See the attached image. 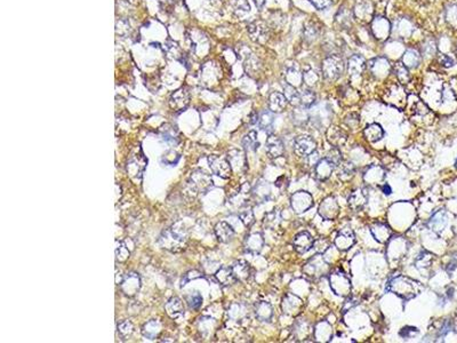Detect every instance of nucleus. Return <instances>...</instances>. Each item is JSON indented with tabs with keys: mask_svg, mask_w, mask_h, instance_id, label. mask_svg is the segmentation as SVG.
<instances>
[{
	"mask_svg": "<svg viewBox=\"0 0 457 343\" xmlns=\"http://www.w3.org/2000/svg\"><path fill=\"white\" fill-rule=\"evenodd\" d=\"M283 87H284V92H285L284 95L286 96L287 101L295 106H300V102H301L300 93L297 92L296 87L290 85V84H288L287 82H285L283 84Z\"/></svg>",
	"mask_w": 457,
	"mask_h": 343,
	"instance_id": "33",
	"label": "nucleus"
},
{
	"mask_svg": "<svg viewBox=\"0 0 457 343\" xmlns=\"http://www.w3.org/2000/svg\"><path fill=\"white\" fill-rule=\"evenodd\" d=\"M285 79L288 84L293 85L295 87H299L303 82V73H301L299 67L296 63L288 64L286 68V72H285Z\"/></svg>",
	"mask_w": 457,
	"mask_h": 343,
	"instance_id": "23",
	"label": "nucleus"
},
{
	"mask_svg": "<svg viewBox=\"0 0 457 343\" xmlns=\"http://www.w3.org/2000/svg\"><path fill=\"white\" fill-rule=\"evenodd\" d=\"M322 71L323 78L329 80V82L339 79L345 71L344 60L337 54L329 55L322 61Z\"/></svg>",
	"mask_w": 457,
	"mask_h": 343,
	"instance_id": "3",
	"label": "nucleus"
},
{
	"mask_svg": "<svg viewBox=\"0 0 457 343\" xmlns=\"http://www.w3.org/2000/svg\"><path fill=\"white\" fill-rule=\"evenodd\" d=\"M316 93L311 89H305L303 90V93H300V106L305 109H310L311 106H313L314 103H316Z\"/></svg>",
	"mask_w": 457,
	"mask_h": 343,
	"instance_id": "38",
	"label": "nucleus"
},
{
	"mask_svg": "<svg viewBox=\"0 0 457 343\" xmlns=\"http://www.w3.org/2000/svg\"><path fill=\"white\" fill-rule=\"evenodd\" d=\"M366 67H367V62H366L364 57L359 54L352 55L348 60V72L350 76L352 77L361 74L366 69Z\"/></svg>",
	"mask_w": 457,
	"mask_h": 343,
	"instance_id": "18",
	"label": "nucleus"
},
{
	"mask_svg": "<svg viewBox=\"0 0 457 343\" xmlns=\"http://www.w3.org/2000/svg\"><path fill=\"white\" fill-rule=\"evenodd\" d=\"M397 27H398L397 28L398 34H399L403 38H407L408 35L411 34V32H413L414 30L413 25H411L410 22L408 20H405V18L398 22Z\"/></svg>",
	"mask_w": 457,
	"mask_h": 343,
	"instance_id": "45",
	"label": "nucleus"
},
{
	"mask_svg": "<svg viewBox=\"0 0 457 343\" xmlns=\"http://www.w3.org/2000/svg\"><path fill=\"white\" fill-rule=\"evenodd\" d=\"M317 143L311 137L306 135H301L297 137L294 141V151L295 154H299L300 157H310L311 154L316 152Z\"/></svg>",
	"mask_w": 457,
	"mask_h": 343,
	"instance_id": "7",
	"label": "nucleus"
},
{
	"mask_svg": "<svg viewBox=\"0 0 457 343\" xmlns=\"http://www.w3.org/2000/svg\"><path fill=\"white\" fill-rule=\"evenodd\" d=\"M353 244H355V235H353V232L350 229H348V230H341L339 232L335 239V245L339 250H348Z\"/></svg>",
	"mask_w": 457,
	"mask_h": 343,
	"instance_id": "26",
	"label": "nucleus"
},
{
	"mask_svg": "<svg viewBox=\"0 0 457 343\" xmlns=\"http://www.w3.org/2000/svg\"><path fill=\"white\" fill-rule=\"evenodd\" d=\"M239 218H240L242 223H244L246 226L252 225L253 223H254V214H253L251 208L241 211L240 213H239Z\"/></svg>",
	"mask_w": 457,
	"mask_h": 343,
	"instance_id": "52",
	"label": "nucleus"
},
{
	"mask_svg": "<svg viewBox=\"0 0 457 343\" xmlns=\"http://www.w3.org/2000/svg\"><path fill=\"white\" fill-rule=\"evenodd\" d=\"M285 147L280 137H275L273 134L269 135L267 140V154L268 156L272 158H279L284 154Z\"/></svg>",
	"mask_w": 457,
	"mask_h": 343,
	"instance_id": "15",
	"label": "nucleus"
},
{
	"mask_svg": "<svg viewBox=\"0 0 457 343\" xmlns=\"http://www.w3.org/2000/svg\"><path fill=\"white\" fill-rule=\"evenodd\" d=\"M247 30L251 39L255 43H265L268 40L269 34H270L268 25L263 21L253 22L248 25Z\"/></svg>",
	"mask_w": 457,
	"mask_h": 343,
	"instance_id": "9",
	"label": "nucleus"
},
{
	"mask_svg": "<svg viewBox=\"0 0 457 343\" xmlns=\"http://www.w3.org/2000/svg\"><path fill=\"white\" fill-rule=\"evenodd\" d=\"M121 289L127 295H133L140 289V279L136 274H128L121 283Z\"/></svg>",
	"mask_w": 457,
	"mask_h": 343,
	"instance_id": "28",
	"label": "nucleus"
},
{
	"mask_svg": "<svg viewBox=\"0 0 457 343\" xmlns=\"http://www.w3.org/2000/svg\"><path fill=\"white\" fill-rule=\"evenodd\" d=\"M189 186L197 193H206L213 186L212 177L202 170L194 171L189 179Z\"/></svg>",
	"mask_w": 457,
	"mask_h": 343,
	"instance_id": "4",
	"label": "nucleus"
},
{
	"mask_svg": "<svg viewBox=\"0 0 457 343\" xmlns=\"http://www.w3.org/2000/svg\"><path fill=\"white\" fill-rule=\"evenodd\" d=\"M438 62L440 66L443 68H452L454 64H455V60H454L452 56H449V55L441 54V55H439Z\"/></svg>",
	"mask_w": 457,
	"mask_h": 343,
	"instance_id": "55",
	"label": "nucleus"
},
{
	"mask_svg": "<svg viewBox=\"0 0 457 343\" xmlns=\"http://www.w3.org/2000/svg\"><path fill=\"white\" fill-rule=\"evenodd\" d=\"M364 134H365V137H367L368 141L377 142L382 140V137H384V131L380 124H376V122H374V124L368 125L367 127L365 128Z\"/></svg>",
	"mask_w": 457,
	"mask_h": 343,
	"instance_id": "29",
	"label": "nucleus"
},
{
	"mask_svg": "<svg viewBox=\"0 0 457 343\" xmlns=\"http://www.w3.org/2000/svg\"><path fill=\"white\" fill-rule=\"evenodd\" d=\"M446 224H447V215L445 211L437 212L429 221L430 229H432L433 231H437V232L441 231L442 229L446 226Z\"/></svg>",
	"mask_w": 457,
	"mask_h": 343,
	"instance_id": "32",
	"label": "nucleus"
},
{
	"mask_svg": "<svg viewBox=\"0 0 457 343\" xmlns=\"http://www.w3.org/2000/svg\"><path fill=\"white\" fill-rule=\"evenodd\" d=\"M209 167L214 174L222 179H228L233 171L229 158L215 156V154L209 157Z\"/></svg>",
	"mask_w": 457,
	"mask_h": 343,
	"instance_id": "6",
	"label": "nucleus"
},
{
	"mask_svg": "<svg viewBox=\"0 0 457 343\" xmlns=\"http://www.w3.org/2000/svg\"><path fill=\"white\" fill-rule=\"evenodd\" d=\"M214 231H215L217 239L222 242L230 241L233 238V236H235V230H233V228L225 221H220L219 223H217V224L215 225V229H214Z\"/></svg>",
	"mask_w": 457,
	"mask_h": 343,
	"instance_id": "19",
	"label": "nucleus"
},
{
	"mask_svg": "<svg viewBox=\"0 0 457 343\" xmlns=\"http://www.w3.org/2000/svg\"><path fill=\"white\" fill-rule=\"evenodd\" d=\"M116 255H117V258L121 262L126 261L129 257V251L126 248V246L122 244V242H120L118 247H117Z\"/></svg>",
	"mask_w": 457,
	"mask_h": 343,
	"instance_id": "53",
	"label": "nucleus"
},
{
	"mask_svg": "<svg viewBox=\"0 0 457 343\" xmlns=\"http://www.w3.org/2000/svg\"><path fill=\"white\" fill-rule=\"evenodd\" d=\"M257 145H258L257 133H256L255 131L248 132L247 134L244 137V138H242V147H244L246 150L254 151L257 149Z\"/></svg>",
	"mask_w": 457,
	"mask_h": 343,
	"instance_id": "40",
	"label": "nucleus"
},
{
	"mask_svg": "<svg viewBox=\"0 0 457 343\" xmlns=\"http://www.w3.org/2000/svg\"><path fill=\"white\" fill-rule=\"evenodd\" d=\"M230 5L233 8V12L238 16L247 14L251 11V6H249L247 0H230Z\"/></svg>",
	"mask_w": 457,
	"mask_h": 343,
	"instance_id": "41",
	"label": "nucleus"
},
{
	"mask_svg": "<svg viewBox=\"0 0 457 343\" xmlns=\"http://www.w3.org/2000/svg\"><path fill=\"white\" fill-rule=\"evenodd\" d=\"M293 116H294V122L296 125H304L310 119V116H309V113H307L306 109L302 108V106H297V109L294 110Z\"/></svg>",
	"mask_w": 457,
	"mask_h": 343,
	"instance_id": "44",
	"label": "nucleus"
},
{
	"mask_svg": "<svg viewBox=\"0 0 457 343\" xmlns=\"http://www.w3.org/2000/svg\"><path fill=\"white\" fill-rule=\"evenodd\" d=\"M273 122H274V115L271 110H265V111L258 115L257 124L262 129H263V131L271 133L272 128H273Z\"/></svg>",
	"mask_w": 457,
	"mask_h": 343,
	"instance_id": "31",
	"label": "nucleus"
},
{
	"mask_svg": "<svg viewBox=\"0 0 457 343\" xmlns=\"http://www.w3.org/2000/svg\"><path fill=\"white\" fill-rule=\"evenodd\" d=\"M367 67L368 69L372 71V73L375 74L376 77L387 76L391 70L390 63H389V61L384 59V57H377V59L369 61L367 63Z\"/></svg>",
	"mask_w": 457,
	"mask_h": 343,
	"instance_id": "17",
	"label": "nucleus"
},
{
	"mask_svg": "<svg viewBox=\"0 0 457 343\" xmlns=\"http://www.w3.org/2000/svg\"><path fill=\"white\" fill-rule=\"evenodd\" d=\"M366 202H367V196L361 190H355L349 197V206L351 207L353 211L361 209L365 206Z\"/></svg>",
	"mask_w": 457,
	"mask_h": 343,
	"instance_id": "30",
	"label": "nucleus"
},
{
	"mask_svg": "<svg viewBox=\"0 0 457 343\" xmlns=\"http://www.w3.org/2000/svg\"><path fill=\"white\" fill-rule=\"evenodd\" d=\"M310 1L319 11H323L332 6V0H310Z\"/></svg>",
	"mask_w": 457,
	"mask_h": 343,
	"instance_id": "56",
	"label": "nucleus"
},
{
	"mask_svg": "<svg viewBox=\"0 0 457 343\" xmlns=\"http://www.w3.org/2000/svg\"><path fill=\"white\" fill-rule=\"evenodd\" d=\"M262 245H263V238L260 234H254L252 236H249L247 241H246V246L249 251L256 252L258 250H261Z\"/></svg>",
	"mask_w": 457,
	"mask_h": 343,
	"instance_id": "43",
	"label": "nucleus"
},
{
	"mask_svg": "<svg viewBox=\"0 0 457 343\" xmlns=\"http://www.w3.org/2000/svg\"><path fill=\"white\" fill-rule=\"evenodd\" d=\"M446 21L452 25V27H457V5L452 4L446 7L445 12Z\"/></svg>",
	"mask_w": 457,
	"mask_h": 343,
	"instance_id": "47",
	"label": "nucleus"
},
{
	"mask_svg": "<svg viewBox=\"0 0 457 343\" xmlns=\"http://www.w3.org/2000/svg\"><path fill=\"white\" fill-rule=\"evenodd\" d=\"M215 278L223 286H230L238 281L231 267H222L215 273Z\"/></svg>",
	"mask_w": 457,
	"mask_h": 343,
	"instance_id": "22",
	"label": "nucleus"
},
{
	"mask_svg": "<svg viewBox=\"0 0 457 343\" xmlns=\"http://www.w3.org/2000/svg\"><path fill=\"white\" fill-rule=\"evenodd\" d=\"M145 167H147V159L142 154L132 156L127 161V172H129V175L135 177V179L142 177Z\"/></svg>",
	"mask_w": 457,
	"mask_h": 343,
	"instance_id": "11",
	"label": "nucleus"
},
{
	"mask_svg": "<svg viewBox=\"0 0 457 343\" xmlns=\"http://www.w3.org/2000/svg\"><path fill=\"white\" fill-rule=\"evenodd\" d=\"M389 0H377L376 1V6H375V12L377 13V16H383L384 15V11L387 8Z\"/></svg>",
	"mask_w": 457,
	"mask_h": 343,
	"instance_id": "57",
	"label": "nucleus"
},
{
	"mask_svg": "<svg viewBox=\"0 0 457 343\" xmlns=\"http://www.w3.org/2000/svg\"><path fill=\"white\" fill-rule=\"evenodd\" d=\"M287 99L284 94L273 92L269 98V109L273 113L283 112L287 106Z\"/></svg>",
	"mask_w": 457,
	"mask_h": 343,
	"instance_id": "21",
	"label": "nucleus"
},
{
	"mask_svg": "<svg viewBox=\"0 0 457 343\" xmlns=\"http://www.w3.org/2000/svg\"><path fill=\"white\" fill-rule=\"evenodd\" d=\"M313 244L314 240L312 236L306 231L300 232L299 235L295 236L293 240L294 248L296 250V252H299L300 254H304L306 253V252H309L311 248H313Z\"/></svg>",
	"mask_w": 457,
	"mask_h": 343,
	"instance_id": "14",
	"label": "nucleus"
},
{
	"mask_svg": "<svg viewBox=\"0 0 457 343\" xmlns=\"http://www.w3.org/2000/svg\"><path fill=\"white\" fill-rule=\"evenodd\" d=\"M437 53V43L436 40L430 38V39L425 40L422 45V51H421V55L424 57H432Z\"/></svg>",
	"mask_w": 457,
	"mask_h": 343,
	"instance_id": "42",
	"label": "nucleus"
},
{
	"mask_svg": "<svg viewBox=\"0 0 457 343\" xmlns=\"http://www.w3.org/2000/svg\"><path fill=\"white\" fill-rule=\"evenodd\" d=\"M336 165L333 163L332 160H329L328 158H323V159H320L314 166V174L319 180H327L328 177L332 175L333 171L335 170Z\"/></svg>",
	"mask_w": 457,
	"mask_h": 343,
	"instance_id": "16",
	"label": "nucleus"
},
{
	"mask_svg": "<svg viewBox=\"0 0 457 343\" xmlns=\"http://www.w3.org/2000/svg\"><path fill=\"white\" fill-rule=\"evenodd\" d=\"M421 61H422V55L419 51L413 50V48H409L405 51L403 55V62L405 66H406L408 69H415L421 64Z\"/></svg>",
	"mask_w": 457,
	"mask_h": 343,
	"instance_id": "25",
	"label": "nucleus"
},
{
	"mask_svg": "<svg viewBox=\"0 0 457 343\" xmlns=\"http://www.w3.org/2000/svg\"><path fill=\"white\" fill-rule=\"evenodd\" d=\"M375 7L371 0H358L353 8V16L361 23H372L374 20Z\"/></svg>",
	"mask_w": 457,
	"mask_h": 343,
	"instance_id": "5",
	"label": "nucleus"
},
{
	"mask_svg": "<svg viewBox=\"0 0 457 343\" xmlns=\"http://www.w3.org/2000/svg\"><path fill=\"white\" fill-rule=\"evenodd\" d=\"M393 71L397 79L400 84H407L410 80V74L408 72V68L403 62H398L394 64Z\"/></svg>",
	"mask_w": 457,
	"mask_h": 343,
	"instance_id": "36",
	"label": "nucleus"
},
{
	"mask_svg": "<svg viewBox=\"0 0 457 343\" xmlns=\"http://www.w3.org/2000/svg\"><path fill=\"white\" fill-rule=\"evenodd\" d=\"M382 191H383L384 195H391V192H392V189H391V187L389 186L388 183H385L383 187H382Z\"/></svg>",
	"mask_w": 457,
	"mask_h": 343,
	"instance_id": "58",
	"label": "nucleus"
},
{
	"mask_svg": "<svg viewBox=\"0 0 457 343\" xmlns=\"http://www.w3.org/2000/svg\"><path fill=\"white\" fill-rule=\"evenodd\" d=\"M232 270L235 273L237 279L238 280H245L249 277V273H251V268L249 265L244 261H238L232 265Z\"/></svg>",
	"mask_w": 457,
	"mask_h": 343,
	"instance_id": "35",
	"label": "nucleus"
},
{
	"mask_svg": "<svg viewBox=\"0 0 457 343\" xmlns=\"http://www.w3.org/2000/svg\"><path fill=\"white\" fill-rule=\"evenodd\" d=\"M337 166H339V177H343L344 175H348V177H350L353 175V173H355V166H353L352 163L344 161V163H339Z\"/></svg>",
	"mask_w": 457,
	"mask_h": 343,
	"instance_id": "50",
	"label": "nucleus"
},
{
	"mask_svg": "<svg viewBox=\"0 0 457 343\" xmlns=\"http://www.w3.org/2000/svg\"><path fill=\"white\" fill-rule=\"evenodd\" d=\"M186 236L183 234V229L170 228L163 232L159 242L163 246V248H166L171 252H180L184 248L186 245Z\"/></svg>",
	"mask_w": 457,
	"mask_h": 343,
	"instance_id": "2",
	"label": "nucleus"
},
{
	"mask_svg": "<svg viewBox=\"0 0 457 343\" xmlns=\"http://www.w3.org/2000/svg\"><path fill=\"white\" fill-rule=\"evenodd\" d=\"M355 18L353 16V11L346 7H341L339 11L337 12L335 22L341 29H349L352 25V21Z\"/></svg>",
	"mask_w": 457,
	"mask_h": 343,
	"instance_id": "24",
	"label": "nucleus"
},
{
	"mask_svg": "<svg viewBox=\"0 0 457 343\" xmlns=\"http://www.w3.org/2000/svg\"><path fill=\"white\" fill-rule=\"evenodd\" d=\"M328 140L330 141V143H333L335 145H339L345 142L346 134L342 131L341 128L330 127L328 129Z\"/></svg>",
	"mask_w": 457,
	"mask_h": 343,
	"instance_id": "37",
	"label": "nucleus"
},
{
	"mask_svg": "<svg viewBox=\"0 0 457 343\" xmlns=\"http://www.w3.org/2000/svg\"><path fill=\"white\" fill-rule=\"evenodd\" d=\"M280 221H281L280 215L278 214V213L272 212V213H269V214H267V216L264 218V225L270 229H277L280 224Z\"/></svg>",
	"mask_w": 457,
	"mask_h": 343,
	"instance_id": "46",
	"label": "nucleus"
},
{
	"mask_svg": "<svg viewBox=\"0 0 457 343\" xmlns=\"http://www.w3.org/2000/svg\"><path fill=\"white\" fill-rule=\"evenodd\" d=\"M372 35L377 40L388 39V37L391 34V24L387 17L384 16H377L372 21Z\"/></svg>",
	"mask_w": 457,
	"mask_h": 343,
	"instance_id": "8",
	"label": "nucleus"
},
{
	"mask_svg": "<svg viewBox=\"0 0 457 343\" xmlns=\"http://www.w3.org/2000/svg\"><path fill=\"white\" fill-rule=\"evenodd\" d=\"M420 289L421 285L419 281L400 276L390 281L388 290L407 301L416 296L420 292Z\"/></svg>",
	"mask_w": 457,
	"mask_h": 343,
	"instance_id": "1",
	"label": "nucleus"
},
{
	"mask_svg": "<svg viewBox=\"0 0 457 343\" xmlns=\"http://www.w3.org/2000/svg\"><path fill=\"white\" fill-rule=\"evenodd\" d=\"M318 80H319V74L312 69H307L303 72V82L306 84L307 86L316 85Z\"/></svg>",
	"mask_w": 457,
	"mask_h": 343,
	"instance_id": "48",
	"label": "nucleus"
},
{
	"mask_svg": "<svg viewBox=\"0 0 457 343\" xmlns=\"http://www.w3.org/2000/svg\"><path fill=\"white\" fill-rule=\"evenodd\" d=\"M337 212H339V207H337V204L333 198L326 199L325 202L322 204V206H320V214L325 219L327 216V213H332L334 219L337 215Z\"/></svg>",
	"mask_w": 457,
	"mask_h": 343,
	"instance_id": "39",
	"label": "nucleus"
},
{
	"mask_svg": "<svg viewBox=\"0 0 457 343\" xmlns=\"http://www.w3.org/2000/svg\"><path fill=\"white\" fill-rule=\"evenodd\" d=\"M118 332L122 338H127V336H131L132 333L134 332V326H133V324L129 322V320H125V322H122L118 325Z\"/></svg>",
	"mask_w": 457,
	"mask_h": 343,
	"instance_id": "49",
	"label": "nucleus"
},
{
	"mask_svg": "<svg viewBox=\"0 0 457 343\" xmlns=\"http://www.w3.org/2000/svg\"><path fill=\"white\" fill-rule=\"evenodd\" d=\"M256 317L262 322H268L272 317V307L268 302H260L256 304L255 308Z\"/></svg>",
	"mask_w": 457,
	"mask_h": 343,
	"instance_id": "34",
	"label": "nucleus"
},
{
	"mask_svg": "<svg viewBox=\"0 0 457 343\" xmlns=\"http://www.w3.org/2000/svg\"><path fill=\"white\" fill-rule=\"evenodd\" d=\"M416 334H419V329L414 327V326H406L399 332V335L404 339H410Z\"/></svg>",
	"mask_w": 457,
	"mask_h": 343,
	"instance_id": "54",
	"label": "nucleus"
},
{
	"mask_svg": "<svg viewBox=\"0 0 457 343\" xmlns=\"http://www.w3.org/2000/svg\"><path fill=\"white\" fill-rule=\"evenodd\" d=\"M187 303H189V307L191 309L198 310L203 304V297L199 293L196 292L187 296Z\"/></svg>",
	"mask_w": 457,
	"mask_h": 343,
	"instance_id": "51",
	"label": "nucleus"
},
{
	"mask_svg": "<svg viewBox=\"0 0 457 343\" xmlns=\"http://www.w3.org/2000/svg\"><path fill=\"white\" fill-rule=\"evenodd\" d=\"M313 205L312 196L310 193L299 191L291 197V206L296 213H303L311 208Z\"/></svg>",
	"mask_w": 457,
	"mask_h": 343,
	"instance_id": "10",
	"label": "nucleus"
},
{
	"mask_svg": "<svg viewBox=\"0 0 457 343\" xmlns=\"http://www.w3.org/2000/svg\"><path fill=\"white\" fill-rule=\"evenodd\" d=\"M190 95L184 88L174 92L169 98V106L174 111H183L189 105Z\"/></svg>",
	"mask_w": 457,
	"mask_h": 343,
	"instance_id": "12",
	"label": "nucleus"
},
{
	"mask_svg": "<svg viewBox=\"0 0 457 343\" xmlns=\"http://www.w3.org/2000/svg\"><path fill=\"white\" fill-rule=\"evenodd\" d=\"M254 2L258 9L263 8V6L265 5V0H254Z\"/></svg>",
	"mask_w": 457,
	"mask_h": 343,
	"instance_id": "59",
	"label": "nucleus"
},
{
	"mask_svg": "<svg viewBox=\"0 0 457 343\" xmlns=\"http://www.w3.org/2000/svg\"><path fill=\"white\" fill-rule=\"evenodd\" d=\"M166 311L171 318H180L184 315V306L183 302L178 297H171L165 306Z\"/></svg>",
	"mask_w": 457,
	"mask_h": 343,
	"instance_id": "27",
	"label": "nucleus"
},
{
	"mask_svg": "<svg viewBox=\"0 0 457 343\" xmlns=\"http://www.w3.org/2000/svg\"><path fill=\"white\" fill-rule=\"evenodd\" d=\"M327 269H328V264L322 260L320 255H316V257L307 262L303 270L307 274V276L317 277L322 276V274L327 271Z\"/></svg>",
	"mask_w": 457,
	"mask_h": 343,
	"instance_id": "13",
	"label": "nucleus"
},
{
	"mask_svg": "<svg viewBox=\"0 0 457 343\" xmlns=\"http://www.w3.org/2000/svg\"><path fill=\"white\" fill-rule=\"evenodd\" d=\"M322 34V27L317 21H307L303 27V38L307 43H312L317 40Z\"/></svg>",
	"mask_w": 457,
	"mask_h": 343,
	"instance_id": "20",
	"label": "nucleus"
}]
</instances>
